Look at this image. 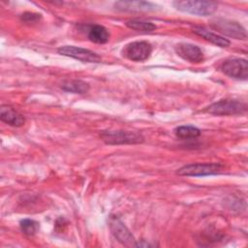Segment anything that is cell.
<instances>
[{
	"instance_id": "6da1fadb",
	"label": "cell",
	"mask_w": 248,
	"mask_h": 248,
	"mask_svg": "<svg viewBox=\"0 0 248 248\" xmlns=\"http://www.w3.org/2000/svg\"><path fill=\"white\" fill-rule=\"evenodd\" d=\"M244 102L235 99H222L206 108V111L214 115H234L246 111Z\"/></svg>"
},
{
	"instance_id": "7a4b0ae2",
	"label": "cell",
	"mask_w": 248,
	"mask_h": 248,
	"mask_svg": "<svg viewBox=\"0 0 248 248\" xmlns=\"http://www.w3.org/2000/svg\"><path fill=\"white\" fill-rule=\"evenodd\" d=\"M172 5L180 12L202 16L212 15L218 8V4L211 1H174Z\"/></svg>"
},
{
	"instance_id": "3957f363",
	"label": "cell",
	"mask_w": 248,
	"mask_h": 248,
	"mask_svg": "<svg viewBox=\"0 0 248 248\" xmlns=\"http://www.w3.org/2000/svg\"><path fill=\"white\" fill-rule=\"evenodd\" d=\"M224 167L219 163H197L186 165L177 170V174L183 176H205L222 172Z\"/></svg>"
},
{
	"instance_id": "277c9868",
	"label": "cell",
	"mask_w": 248,
	"mask_h": 248,
	"mask_svg": "<svg viewBox=\"0 0 248 248\" xmlns=\"http://www.w3.org/2000/svg\"><path fill=\"white\" fill-rule=\"evenodd\" d=\"M101 138L108 144H134L144 140L142 135L128 131H104Z\"/></svg>"
},
{
	"instance_id": "5b68a950",
	"label": "cell",
	"mask_w": 248,
	"mask_h": 248,
	"mask_svg": "<svg viewBox=\"0 0 248 248\" xmlns=\"http://www.w3.org/2000/svg\"><path fill=\"white\" fill-rule=\"evenodd\" d=\"M210 25L218 32L231 38L237 40H243L246 38V30L236 21L225 18H214L211 20Z\"/></svg>"
},
{
	"instance_id": "8992f818",
	"label": "cell",
	"mask_w": 248,
	"mask_h": 248,
	"mask_svg": "<svg viewBox=\"0 0 248 248\" xmlns=\"http://www.w3.org/2000/svg\"><path fill=\"white\" fill-rule=\"evenodd\" d=\"M152 52V46L145 41L132 42L125 46L122 53L125 57L132 61H143L146 60Z\"/></svg>"
},
{
	"instance_id": "52a82bcc",
	"label": "cell",
	"mask_w": 248,
	"mask_h": 248,
	"mask_svg": "<svg viewBox=\"0 0 248 248\" xmlns=\"http://www.w3.org/2000/svg\"><path fill=\"white\" fill-rule=\"evenodd\" d=\"M222 72L236 79H247L248 78V64L247 60L243 58H231L226 60L221 65Z\"/></svg>"
},
{
	"instance_id": "ba28073f",
	"label": "cell",
	"mask_w": 248,
	"mask_h": 248,
	"mask_svg": "<svg viewBox=\"0 0 248 248\" xmlns=\"http://www.w3.org/2000/svg\"><path fill=\"white\" fill-rule=\"evenodd\" d=\"M57 52L61 55L69 56L82 62L97 63V62H100L101 60V57L97 53L93 52L92 50H89L87 48H82L79 46H60L57 49Z\"/></svg>"
},
{
	"instance_id": "9c48e42d",
	"label": "cell",
	"mask_w": 248,
	"mask_h": 248,
	"mask_svg": "<svg viewBox=\"0 0 248 248\" xmlns=\"http://www.w3.org/2000/svg\"><path fill=\"white\" fill-rule=\"evenodd\" d=\"M108 225L112 234L121 243L127 246H136L137 243L134 236L118 217L110 216L108 220Z\"/></svg>"
},
{
	"instance_id": "30bf717a",
	"label": "cell",
	"mask_w": 248,
	"mask_h": 248,
	"mask_svg": "<svg viewBox=\"0 0 248 248\" xmlns=\"http://www.w3.org/2000/svg\"><path fill=\"white\" fill-rule=\"evenodd\" d=\"M174 49L178 56L191 63H199L203 59L202 50L196 45L189 43H179L175 45Z\"/></svg>"
},
{
	"instance_id": "8fae6325",
	"label": "cell",
	"mask_w": 248,
	"mask_h": 248,
	"mask_svg": "<svg viewBox=\"0 0 248 248\" xmlns=\"http://www.w3.org/2000/svg\"><path fill=\"white\" fill-rule=\"evenodd\" d=\"M115 9L126 12H152L159 7L151 2L146 1H118L114 4Z\"/></svg>"
},
{
	"instance_id": "7c38bea8",
	"label": "cell",
	"mask_w": 248,
	"mask_h": 248,
	"mask_svg": "<svg viewBox=\"0 0 248 248\" xmlns=\"http://www.w3.org/2000/svg\"><path fill=\"white\" fill-rule=\"evenodd\" d=\"M0 119L6 124L14 127L22 126L25 122V118L20 112L7 105L1 106L0 108Z\"/></svg>"
},
{
	"instance_id": "4fadbf2b",
	"label": "cell",
	"mask_w": 248,
	"mask_h": 248,
	"mask_svg": "<svg viewBox=\"0 0 248 248\" xmlns=\"http://www.w3.org/2000/svg\"><path fill=\"white\" fill-rule=\"evenodd\" d=\"M193 32L197 34L198 36L203 38L204 40L210 42L213 45H216L220 47H227L230 46V41L218 34H215L209 30H207L204 27H200V26H195L193 28Z\"/></svg>"
},
{
	"instance_id": "5bb4252c",
	"label": "cell",
	"mask_w": 248,
	"mask_h": 248,
	"mask_svg": "<svg viewBox=\"0 0 248 248\" xmlns=\"http://www.w3.org/2000/svg\"><path fill=\"white\" fill-rule=\"evenodd\" d=\"M88 39L96 44H105L109 39V33L106 27L99 24L91 25L87 33Z\"/></svg>"
},
{
	"instance_id": "9a60e30c",
	"label": "cell",
	"mask_w": 248,
	"mask_h": 248,
	"mask_svg": "<svg viewBox=\"0 0 248 248\" xmlns=\"http://www.w3.org/2000/svg\"><path fill=\"white\" fill-rule=\"evenodd\" d=\"M61 88L67 92L84 94L88 91L89 84L80 79H70V80H65L61 84Z\"/></svg>"
},
{
	"instance_id": "2e32d148",
	"label": "cell",
	"mask_w": 248,
	"mask_h": 248,
	"mask_svg": "<svg viewBox=\"0 0 248 248\" xmlns=\"http://www.w3.org/2000/svg\"><path fill=\"white\" fill-rule=\"evenodd\" d=\"M175 135L180 138V139H194L197 138L201 135L200 129L197 127L191 126V125H184V126H179L175 130Z\"/></svg>"
},
{
	"instance_id": "e0dca14e",
	"label": "cell",
	"mask_w": 248,
	"mask_h": 248,
	"mask_svg": "<svg viewBox=\"0 0 248 248\" xmlns=\"http://www.w3.org/2000/svg\"><path fill=\"white\" fill-rule=\"evenodd\" d=\"M126 25L133 29V30H137V31H142V32H151L153 30L156 29V25L153 24L152 22H148V21H141V20H129L126 22Z\"/></svg>"
},
{
	"instance_id": "ac0fdd59",
	"label": "cell",
	"mask_w": 248,
	"mask_h": 248,
	"mask_svg": "<svg viewBox=\"0 0 248 248\" xmlns=\"http://www.w3.org/2000/svg\"><path fill=\"white\" fill-rule=\"evenodd\" d=\"M19 226H20L21 232L28 236L34 235L39 230V224L36 221L31 220V219L21 220Z\"/></svg>"
},
{
	"instance_id": "d6986e66",
	"label": "cell",
	"mask_w": 248,
	"mask_h": 248,
	"mask_svg": "<svg viewBox=\"0 0 248 248\" xmlns=\"http://www.w3.org/2000/svg\"><path fill=\"white\" fill-rule=\"evenodd\" d=\"M41 18V15L34 13H24L21 16V19L25 22H36Z\"/></svg>"
}]
</instances>
